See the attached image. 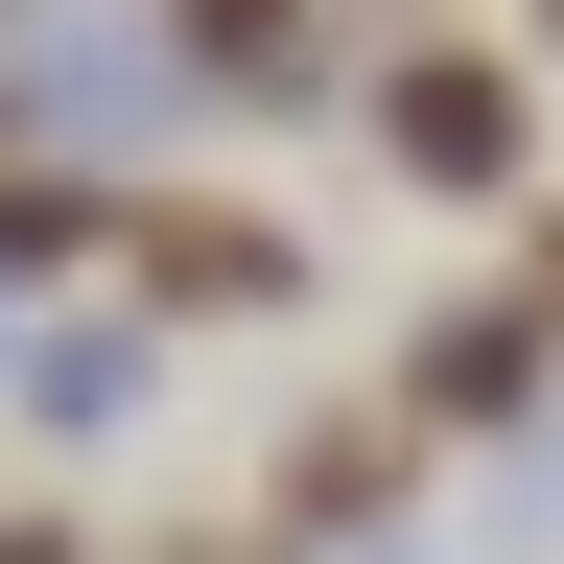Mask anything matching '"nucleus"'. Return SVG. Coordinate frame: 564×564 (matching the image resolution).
Masks as SVG:
<instances>
[{"label": "nucleus", "mask_w": 564, "mask_h": 564, "mask_svg": "<svg viewBox=\"0 0 564 564\" xmlns=\"http://www.w3.org/2000/svg\"><path fill=\"white\" fill-rule=\"evenodd\" d=\"M377 165L447 188V212H518V188H541V70L470 47V24H400V47H377Z\"/></svg>", "instance_id": "1"}, {"label": "nucleus", "mask_w": 564, "mask_h": 564, "mask_svg": "<svg viewBox=\"0 0 564 564\" xmlns=\"http://www.w3.org/2000/svg\"><path fill=\"white\" fill-rule=\"evenodd\" d=\"M118 282H141V329H282L306 306V236L282 212H236V188H118Z\"/></svg>", "instance_id": "2"}, {"label": "nucleus", "mask_w": 564, "mask_h": 564, "mask_svg": "<svg viewBox=\"0 0 564 564\" xmlns=\"http://www.w3.org/2000/svg\"><path fill=\"white\" fill-rule=\"evenodd\" d=\"M400 518H423V423L400 400H306V423H282L259 541H400Z\"/></svg>", "instance_id": "3"}, {"label": "nucleus", "mask_w": 564, "mask_h": 564, "mask_svg": "<svg viewBox=\"0 0 564 564\" xmlns=\"http://www.w3.org/2000/svg\"><path fill=\"white\" fill-rule=\"evenodd\" d=\"M541 377H564V306H541V282H470V306L400 352V423L470 447V423H541Z\"/></svg>", "instance_id": "4"}, {"label": "nucleus", "mask_w": 564, "mask_h": 564, "mask_svg": "<svg viewBox=\"0 0 564 564\" xmlns=\"http://www.w3.org/2000/svg\"><path fill=\"white\" fill-rule=\"evenodd\" d=\"M70 259H118V165L0 118V282H70Z\"/></svg>", "instance_id": "5"}, {"label": "nucleus", "mask_w": 564, "mask_h": 564, "mask_svg": "<svg viewBox=\"0 0 564 564\" xmlns=\"http://www.w3.org/2000/svg\"><path fill=\"white\" fill-rule=\"evenodd\" d=\"M141 24H165L188 95H306L329 70V0H141Z\"/></svg>", "instance_id": "6"}, {"label": "nucleus", "mask_w": 564, "mask_h": 564, "mask_svg": "<svg viewBox=\"0 0 564 564\" xmlns=\"http://www.w3.org/2000/svg\"><path fill=\"white\" fill-rule=\"evenodd\" d=\"M24 423H70V447L141 423V329H47V352H24Z\"/></svg>", "instance_id": "7"}, {"label": "nucleus", "mask_w": 564, "mask_h": 564, "mask_svg": "<svg viewBox=\"0 0 564 564\" xmlns=\"http://www.w3.org/2000/svg\"><path fill=\"white\" fill-rule=\"evenodd\" d=\"M0 564H95V518H47V494H24V518H0Z\"/></svg>", "instance_id": "8"}, {"label": "nucleus", "mask_w": 564, "mask_h": 564, "mask_svg": "<svg viewBox=\"0 0 564 564\" xmlns=\"http://www.w3.org/2000/svg\"><path fill=\"white\" fill-rule=\"evenodd\" d=\"M518 282H541V306H564V212H541V259H518Z\"/></svg>", "instance_id": "9"}, {"label": "nucleus", "mask_w": 564, "mask_h": 564, "mask_svg": "<svg viewBox=\"0 0 564 564\" xmlns=\"http://www.w3.org/2000/svg\"><path fill=\"white\" fill-rule=\"evenodd\" d=\"M0 352H24V282H0Z\"/></svg>", "instance_id": "10"}, {"label": "nucleus", "mask_w": 564, "mask_h": 564, "mask_svg": "<svg viewBox=\"0 0 564 564\" xmlns=\"http://www.w3.org/2000/svg\"><path fill=\"white\" fill-rule=\"evenodd\" d=\"M541 47H564V0H541Z\"/></svg>", "instance_id": "11"}]
</instances>
